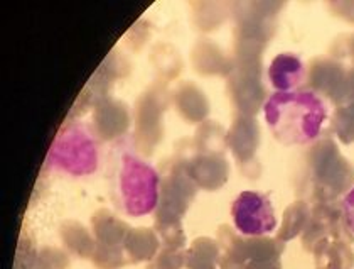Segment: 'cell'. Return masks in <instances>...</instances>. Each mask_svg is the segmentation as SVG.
<instances>
[{"label":"cell","mask_w":354,"mask_h":269,"mask_svg":"<svg viewBox=\"0 0 354 269\" xmlns=\"http://www.w3.org/2000/svg\"><path fill=\"white\" fill-rule=\"evenodd\" d=\"M113 205L130 217L156 212L160 198V175L137 149L133 137H120L111 144L105 170Z\"/></svg>","instance_id":"cell-1"},{"label":"cell","mask_w":354,"mask_h":269,"mask_svg":"<svg viewBox=\"0 0 354 269\" xmlns=\"http://www.w3.org/2000/svg\"><path fill=\"white\" fill-rule=\"evenodd\" d=\"M263 114L272 136L280 144L304 146L321 136L327 107L313 90L277 92L265 102Z\"/></svg>","instance_id":"cell-2"},{"label":"cell","mask_w":354,"mask_h":269,"mask_svg":"<svg viewBox=\"0 0 354 269\" xmlns=\"http://www.w3.org/2000/svg\"><path fill=\"white\" fill-rule=\"evenodd\" d=\"M98 137L88 125L73 122L59 132L49 151V164L69 176H88L98 168Z\"/></svg>","instance_id":"cell-3"},{"label":"cell","mask_w":354,"mask_h":269,"mask_svg":"<svg viewBox=\"0 0 354 269\" xmlns=\"http://www.w3.org/2000/svg\"><path fill=\"white\" fill-rule=\"evenodd\" d=\"M95 237V266L98 269H118L125 266V239L129 236L130 225L115 217L110 210H98L91 217Z\"/></svg>","instance_id":"cell-4"},{"label":"cell","mask_w":354,"mask_h":269,"mask_svg":"<svg viewBox=\"0 0 354 269\" xmlns=\"http://www.w3.org/2000/svg\"><path fill=\"white\" fill-rule=\"evenodd\" d=\"M233 224L246 237H261L277 229V215L270 198L259 191H243L232 205Z\"/></svg>","instance_id":"cell-5"},{"label":"cell","mask_w":354,"mask_h":269,"mask_svg":"<svg viewBox=\"0 0 354 269\" xmlns=\"http://www.w3.org/2000/svg\"><path fill=\"white\" fill-rule=\"evenodd\" d=\"M130 114L127 105L117 98H102L93 110V132L98 139L111 141L127 132Z\"/></svg>","instance_id":"cell-6"},{"label":"cell","mask_w":354,"mask_h":269,"mask_svg":"<svg viewBox=\"0 0 354 269\" xmlns=\"http://www.w3.org/2000/svg\"><path fill=\"white\" fill-rule=\"evenodd\" d=\"M306 64L294 53H280L268 67V80L277 92H294L306 80Z\"/></svg>","instance_id":"cell-7"},{"label":"cell","mask_w":354,"mask_h":269,"mask_svg":"<svg viewBox=\"0 0 354 269\" xmlns=\"http://www.w3.org/2000/svg\"><path fill=\"white\" fill-rule=\"evenodd\" d=\"M125 259L127 263H140L150 259L156 254L157 237L147 227H130L129 236L125 239Z\"/></svg>","instance_id":"cell-8"},{"label":"cell","mask_w":354,"mask_h":269,"mask_svg":"<svg viewBox=\"0 0 354 269\" xmlns=\"http://www.w3.org/2000/svg\"><path fill=\"white\" fill-rule=\"evenodd\" d=\"M61 239L73 254L78 257H93L96 249L95 237L80 222H64L61 225Z\"/></svg>","instance_id":"cell-9"},{"label":"cell","mask_w":354,"mask_h":269,"mask_svg":"<svg viewBox=\"0 0 354 269\" xmlns=\"http://www.w3.org/2000/svg\"><path fill=\"white\" fill-rule=\"evenodd\" d=\"M342 217H344V224L348 225V229L354 232V186L342 200Z\"/></svg>","instance_id":"cell-10"}]
</instances>
